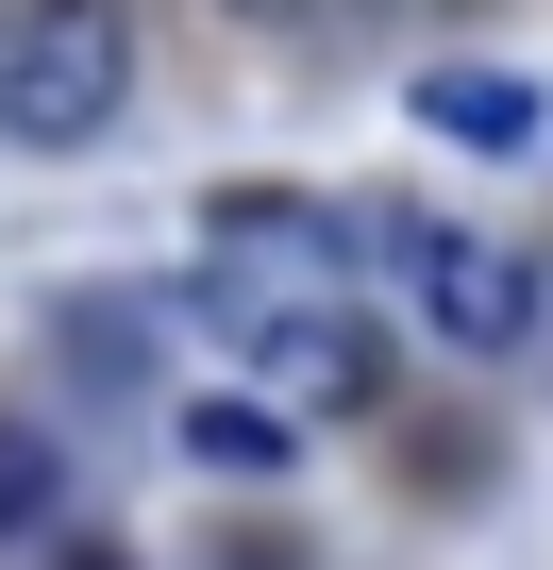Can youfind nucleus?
<instances>
[{
  "label": "nucleus",
  "instance_id": "2",
  "mask_svg": "<svg viewBox=\"0 0 553 570\" xmlns=\"http://www.w3.org/2000/svg\"><path fill=\"white\" fill-rule=\"evenodd\" d=\"M403 285H419V320L453 336V353H520V320H536V285L486 252V235H369Z\"/></svg>",
  "mask_w": 553,
  "mask_h": 570
},
{
  "label": "nucleus",
  "instance_id": "6",
  "mask_svg": "<svg viewBox=\"0 0 553 570\" xmlns=\"http://www.w3.org/2000/svg\"><path fill=\"white\" fill-rule=\"evenodd\" d=\"M218 18H235L251 51H303V35H336V18H353V0H218Z\"/></svg>",
  "mask_w": 553,
  "mask_h": 570
},
{
  "label": "nucleus",
  "instance_id": "5",
  "mask_svg": "<svg viewBox=\"0 0 553 570\" xmlns=\"http://www.w3.org/2000/svg\"><path fill=\"white\" fill-rule=\"evenodd\" d=\"M185 453H201V470H235V487L303 470V453H286V403H235V386H218V403H185Z\"/></svg>",
  "mask_w": 553,
  "mask_h": 570
},
{
  "label": "nucleus",
  "instance_id": "8",
  "mask_svg": "<svg viewBox=\"0 0 553 570\" xmlns=\"http://www.w3.org/2000/svg\"><path fill=\"white\" fill-rule=\"evenodd\" d=\"M353 18H369V0H353Z\"/></svg>",
  "mask_w": 553,
  "mask_h": 570
},
{
  "label": "nucleus",
  "instance_id": "4",
  "mask_svg": "<svg viewBox=\"0 0 553 570\" xmlns=\"http://www.w3.org/2000/svg\"><path fill=\"white\" fill-rule=\"evenodd\" d=\"M419 118H436L453 151H536V135H553V101H536L520 68H419Z\"/></svg>",
  "mask_w": 553,
  "mask_h": 570
},
{
  "label": "nucleus",
  "instance_id": "1",
  "mask_svg": "<svg viewBox=\"0 0 553 570\" xmlns=\"http://www.w3.org/2000/svg\"><path fill=\"white\" fill-rule=\"evenodd\" d=\"M118 118H135V18L118 0H0V135L101 151Z\"/></svg>",
  "mask_w": 553,
  "mask_h": 570
},
{
  "label": "nucleus",
  "instance_id": "3",
  "mask_svg": "<svg viewBox=\"0 0 553 570\" xmlns=\"http://www.w3.org/2000/svg\"><path fill=\"white\" fill-rule=\"evenodd\" d=\"M235 336H251V370H268V386H353V403L386 386V336H369V320H336V303H251Z\"/></svg>",
  "mask_w": 553,
  "mask_h": 570
},
{
  "label": "nucleus",
  "instance_id": "7",
  "mask_svg": "<svg viewBox=\"0 0 553 570\" xmlns=\"http://www.w3.org/2000/svg\"><path fill=\"white\" fill-rule=\"evenodd\" d=\"M34 520H51V453L0 420V537H34Z\"/></svg>",
  "mask_w": 553,
  "mask_h": 570
}]
</instances>
